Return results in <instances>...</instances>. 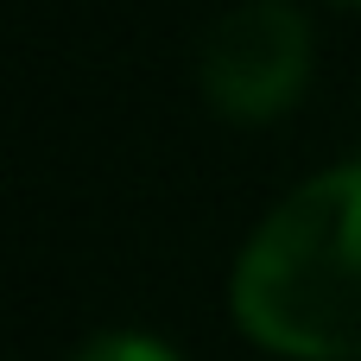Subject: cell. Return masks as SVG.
Wrapping results in <instances>:
<instances>
[{
    "instance_id": "obj_1",
    "label": "cell",
    "mask_w": 361,
    "mask_h": 361,
    "mask_svg": "<svg viewBox=\"0 0 361 361\" xmlns=\"http://www.w3.org/2000/svg\"><path fill=\"white\" fill-rule=\"evenodd\" d=\"M228 311L247 343L286 361H361V165L286 190L247 235Z\"/></svg>"
},
{
    "instance_id": "obj_2",
    "label": "cell",
    "mask_w": 361,
    "mask_h": 361,
    "mask_svg": "<svg viewBox=\"0 0 361 361\" xmlns=\"http://www.w3.org/2000/svg\"><path fill=\"white\" fill-rule=\"evenodd\" d=\"M203 102L222 121L267 127L292 114V102L311 82V19L292 0H241L228 6L197 51Z\"/></svg>"
},
{
    "instance_id": "obj_3",
    "label": "cell",
    "mask_w": 361,
    "mask_h": 361,
    "mask_svg": "<svg viewBox=\"0 0 361 361\" xmlns=\"http://www.w3.org/2000/svg\"><path fill=\"white\" fill-rule=\"evenodd\" d=\"M70 361H178L159 336H140V330H108V336H89Z\"/></svg>"
},
{
    "instance_id": "obj_4",
    "label": "cell",
    "mask_w": 361,
    "mask_h": 361,
    "mask_svg": "<svg viewBox=\"0 0 361 361\" xmlns=\"http://www.w3.org/2000/svg\"><path fill=\"white\" fill-rule=\"evenodd\" d=\"M343 6H361V0H343Z\"/></svg>"
}]
</instances>
